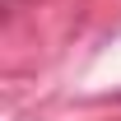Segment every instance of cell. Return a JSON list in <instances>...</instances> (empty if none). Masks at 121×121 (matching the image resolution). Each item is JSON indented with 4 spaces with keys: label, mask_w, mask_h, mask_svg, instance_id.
<instances>
[{
    "label": "cell",
    "mask_w": 121,
    "mask_h": 121,
    "mask_svg": "<svg viewBox=\"0 0 121 121\" xmlns=\"http://www.w3.org/2000/svg\"><path fill=\"white\" fill-rule=\"evenodd\" d=\"M117 98H121V93H117Z\"/></svg>",
    "instance_id": "1"
}]
</instances>
